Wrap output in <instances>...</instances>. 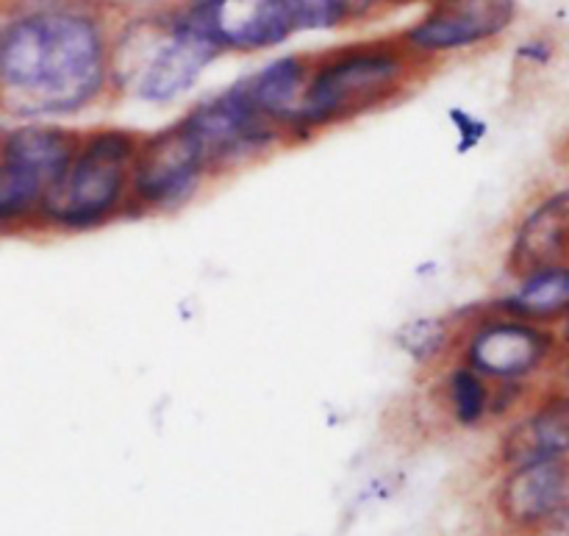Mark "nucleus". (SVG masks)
Listing matches in <instances>:
<instances>
[{
    "mask_svg": "<svg viewBox=\"0 0 569 536\" xmlns=\"http://www.w3.org/2000/svg\"><path fill=\"white\" fill-rule=\"evenodd\" d=\"M495 311L539 322V326L565 320L569 311V261L517 278V289L509 298L500 300Z\"/></svg>",
    "mask_w": 569,
    "mask_h": 536,
    "instance_id": "15",
    "label": "nucleus"
},
{
    "mask_svg": "<svg viewBox=\"0 0 569 536\" xmlns=\"http://www.w3.org/2000/svg\"><path fill=\"white\" fill-rule=\"evenodd\" d=\"M567 389H569V359H567Z\"/></svg>",
    "mask_w": 569,
    "mask_h": 536,
    "instance_id": "23",
    "label": "nucleus"
},
{
    "mask_svg": "<svg viewBox=\"0 0 569 536\" xmlns=\"http://www.w3.org/2000/svg\"><path fill=\"white\" fill-rule=\"evenodd\" d=\"M81 142L78 128L22 122L0 145V239L37 237L42 206Z\"/></svg>",
    "mask_w": 569,
    "mask_h": 536,
    "instance_id": "5",
    "label": "nucleus"
},
{
    "mask_svg": "<svg viewBox=\"0 0 569 536\" xmlns=\"http://www.w3.org/2000/svg\"><path fill=\"white\" fill-rule=\"evenodd\" d=\"M498 459L503 467L569 459V389L542 395L526 415L517 417L500 439Z\"/></svg>",
    "mask_w": 569,
    "mask_h": 536,
    "instance_id": "12",
    "label": "nucleus"
},
{
    "mask_svg": "<svg viewBox=\"0 0 569 536\" xmlns=\"http://www.w3.org/2000/svg\"><path fill=\"white\" fill-rule=\"evenodd\" d=\"M383 6H389V9H400V6H411L417 3V0H381Z\"/></svg>",
    "mask_w": 569,
    "mask_h": 536,
    "instance_id": "20",
    "label": "nucleus"
},
{
    "mask_svg": "<svg viewBox=\"0 0 569 536\" xmlns=\"http://www.w3.org/2000/svg\"><path fill=\"white\" fill-rule=\"evenodd\" d=\"M515 17L517 0H437L400 42L428 61L500 37Z\"/></svg>",
    "mask_w": 569,
    "mask_h": 536,
    "instance_id": "10",
    "label": "nucleus"
},
{
    "mask_svg": "<svg viewBox=\"0 0 569 536\" xmlns=\"http://www.w3.org/2000/svg\"><path fill=\"white\" fill-rule=\"evenodd\" d=\"M181 120L203 148L217 181L270 159L278 150L292 148L289 133L259 115L237 83L214 98L200 100L181 115Z\"/></svg>",
    "mask_w": 569,
    "mask_h": 536,
    "instance_id": "7",
    "label": "nucleus"
},
{
    "mask_svg": "<svg viewBox=\"0 0 569 536\" xmlns=\"http://www.w3.org/2000/svg\"><path fill=\"white\" fill-rule=\"evenodd\" d=\"M311 59L309 56H287V59H278L272 64L261 67L253 76L237 81L239 92L248 98V103L253 106L259 115H264L267 120L276 122L278 128L289 133L295 148V120L300 115V103H303V89L309 81Z\"/></svg>",
    "mask_w": 569,
    "mask_h": 536,
    "instance_id": "14",
    "label": "nucleus"
},
{
    "mask_svg": "<svg viewBox=\"0 0 569 536\" xmlns=\"http://www.w3.org/2000/svg\"><path fill=\"white\" fill-rule=\"evenodd\" d=\"M439 404L459 428H478L495 417V384L456 359L439 376Z\"/></svg>",
    "mask_w": 569,
    "mask_h": 536,
    "instance_id": "16",
    "label": "nucleus"
},
{
    "mask_svg": "<svg viewBox=\"0 0 569 536\" xmlns=\"http://www.w3.org/2000/svg\"><path fill=\"white\" fill-rule=\"evenodd\" d=\"M220 50L183 17H150L111 42V92L117 98L170 103L181 98Z\"/></svg>",
    "mask_w": 569,
    "mask_h": 536,
    "instance_id": "4",
    "label": "nucleus"
},
{
    "mask_svg": "<svg viewBox=\"0 0 569 536\" xmlns=\"http://www.w3.org/2000/svg\"><path fill=\"white\" fill-rule=\"evenodd\" d=\"M3 137H6V126H0V145H3Z\"/></svg>",
    "mask_w": 569,
    "mask_h": 536,
    "instance_id": "22",
    "label": "nucleus"
},
{
    "mask_svg": "<svg viewBox=\"0 0 569 536\" xmlns=\"http://www.w3.org/2000/svg\"><path fill=\"white\" fill-rule=\"evenodd\" d=\"M561 339H565V343H569V311H567V317H565V331H561Z\"/></svg>",
    "mask_w": 569,
    "mask_h": 536,
    "instance_id": "21",
    "label": "nucleus"
},
{
    "mask_svg": "<svg viewBox=\"0 0 569 536\" xmlns=\"http://www.w3.org/2000/svg\"><path fill=\"white\" fill-rule=\"evenodd\" d=\"M569 245V189L539 200L517 226L506 267L515 278L567 261Z\"/></svg>",
    "mask_w": 569,
    "mask_h": 536,
    "instance_id": "13",
    "label": "nucleus"
},
{
    "mask_svg": "<svg viewBox=\"0 0 569 536\" xmlns=\"http://www.w3.org/2000/svg\"><path fill=\"white\" fill-rule=\"evenodd\" d=\"M537 534L539 536H569V506L567 509H561L553 520L545 523Z\"/></svg>",
    "mask_w": 569,
    "mask_h": 536,
    "instance_id": "19",
    "label": "nucleus"
},
{
    "mask_svg": "<svg viewBox=\"0 0 569 536\" xmlns=\"http://www.w3.org/2000/svg\"><path fill=\"white\" fill-rule=\"evenodd\" d=\"M567 261H569V245H567Z\"/></svg>",
    "mask_w": 569,
    "mask_h": 536,
    "instance_id": "24",
    "label": "nucleus"
},
{
    "mask_svg": "<svg viewBox=\"0 0 569 536\" xmlns=\"http://www.w3.org/2000/svg\"><path fill=\"white\" fill-rule=\"evenodd\" d=\"M456 339H459V331H453L445 320H420L400 334L403 348L422 365L442 359L450 348H456Z\"/></svg>",
    "mask_w": 569,
    "mask_h": 536,
    "instance_id": "18",
    "label": "nucleus"
},
{
    "mask_svg": "<svg viewBox=\"0 0 569 536\" xmlns=\"http://www.w3.org/2000/svg\"><path fill=\"white\" fill-rule=\"evenodd\" d=\"M217 178L203 148L178 117L170 126L144 133L133 161L131 217L176 215Z\"/></svg>",
    "mask_w": 569,
    "mask_h": 536,
    "instance_id": "6",
    "label": "nucleus"
},
{
    "mask_svg": "<svg viewBox=\"0 0 569 536\" xmlns=\"http://www.w3.org/2000/svg\"><path fill=\"white\" fill-rule=\"evenodd\" d=\"M183 17L220 53L276 48L298 31L287 0H192Z\"/></svg>",
    "mask_w": 569,
    "mask_h": 536,
    "instance_id": "9",
    "label": "nucleus"
},
{
    "mask_svg": "<svg viewBox=\"0 0 569 536\" xmlns=\"http://www.w3.org/2000/svg\"><path fill=\"white\" fill-rule=\"evenodd\" d=\"M422 64L403 42H370L311 59L303 103L295 120V145L361 120L403 98L420 78Z\"/></svg>",
    "mask_w": 569,
    "mask_h": 536,
    "instance_id": "2",
    "label": "nucleus"
},
{
    "mask_svg": "<svg viewBox=\"0 0 569 536\" xmlns=\"http://www.w3.org/2000/svg\"><path fill=\"white\" fill-rule=\"evenodd\" d=\"M144 131L103 126L81 131L76 153L48 192L39 237H76L131 220L133 161Z\"/></svg>",
    "mask_w": 569,
    "mask_h": 536,
    "instance_id": "3",
    "label": "nucleus"
},
{
    "mask_svg": "<svg viewBox=\"0 0 569 536\" xmlns=\"http://www.w3.org/2000/svg\"><path fill=\"white\" fill-rule=\"evenodd\" d=\"M298 31H322L342 28L348 22L365 20L381 0H287Z\"/></svg>",
    "mask_w": 569,
    "mask_h": 536,
    "instance_id": "17",
    "label": "nucleus"
},
{
    "mask_svg": "<svg viewBox=\"0 0 569 536\" xmlns=\"http://www.w3.org/2000/svg\"><path fill=\"white\" fill-rule=\"evenodd\" d=\"M111 42L89 6L61 0L17 11L0 22V111L44 122L114 100Z\"/></svg>",
    "mask_w": 569,
    "mask_h": 536,
    "instance_id": "1",
    "label": "nucleus"
},
{
    "mask_svg": "<svg viewBox=\"0 0 569 536\" xmlns=\"http://www.w3.org/2000/svg\"><path fill=\"white\" fill-rule=\"evenodd\" d=\"M495 506L506 526L539 532L569 506V459L506 467V476L495 489Z\"/></svg>",
    "mask_w": 569,
    "mask_h": 536,
    "instance_id": "11",
    "label": "nucleus"
},
{
    "mask_svg": "<svg viewBox=\"0 0 569 536\" xmlns=\"http://www.w3.org/2000/svg\"><path fill=\"white\" fill-rule=\"evenodd\" d=\"M456 359L492 384H526L559 354V334L539 322L489 309L461 328Z\"/></svg>",
    "mask_w": 569,
    "mask_h": 536,
    "instance_id": "8",
    "label": "nucleus"
}]
</instances>
